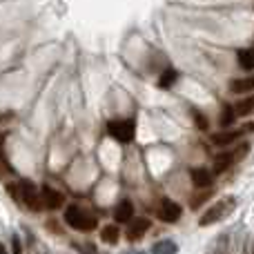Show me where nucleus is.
I'll return each instance as SVG.
<instances>
[{
    "label": "nucleus",
    "mask_w": 254,
    "mask_h": 254,
    "mask_svg": "<svg viewBox=\"0 0 254 254\" xmlns=\"http://www.w3.org/2000/svg\"><path fill=\"white\" fill-rule=\"evenodd\" d=\"M9 194L20 203L22 207L31 212H38L43 207V201H40V190L36 188L31 181H18V183L9 185Z\"/></svg>",
    "instance_id": "f257e3e1"
},
{
    "label": "nucleus",
    "mask_w": 254,
    "mask_h": 254,
    "mask_svg": "<svg viewBox=\"0 0 254 254\" xmlns=\"http://www.w3.org/2000/svg\"><path fill=\"white\" fill-rule=\"evenodd\" d=\"M65 223L78 232H92L98 228V216L92 210L80 205H69L65 210Z\"/></svg>",
    "instance_id": "f03ea898"
},
{
    "label": "nucleus",
    "mask_w": 254,
    "mask_h": 254,
    "mask_svg": "<svg viewBox=\"0 0 254 254\" xmlns=\"http://www.w3.org/2000/svg\"><path fill=\"white\" fill-rule=\"evenodd\" d=\"M107 131L119 143H131L136 134V123L131 119H114L107 123Z\"/></svg>",
    "instance_id": "7ed1b4c3"
},
{
    "label": "nucleus",
    "mask_w": 254,
    "mask_h": 254,
    "mask_svg": "<svg viewBox=\"0 0 254 254\" xmlns=\"http://www.w3.org/2000/svg\"><path fill=\"white\" fill-rule=\"evenodd\" d=\"M248 149H250V145H248V143H241V145H237L234 149H225V152H221L219 156L214 158V174H221V172L230 170L234 163L241 161V158L246 156Z\"/></svg>",
    "instance_id": "20e7f679"
},
{
    "label": "nucleus",
    "mask_w": 254,
    "mask_h": 254,
    "mask_svg": "<svg viewBox=\"0 0 254 254\" xmlns=\"http://www.w3.org/2000/svg\"><path fill=\"white\" fill-rule=\"evenodd\" d=\"M234 205H237V201H234L232 196L230 198H221L219 203H214V205H210L205 210V214L198 219V223L205 228V225H212V223H216V221H221L225 214H230V212L234 210Z\"/></svg>",
    "instance_id": "39448f33"
},
{
    "label": "nucleus",
    "mask_w": 254,
    "mask_h": 254,
    "mask_svg": "<svg viewBox=\"0 0 254 254\" xmlns=\"http://www.w3.org/2000/svg\"><path fill=\"white\" fill-rule=\"evenodd\" d=\"M183 210H181L179 203H174L172 198H163L161 205H158V219L165 221V223H176L181 219Z\"/></svg>",
    "instance_id": "423d86ee"
},
{
    "label": "nucleus",
    "mask_w": 254,
    "mask_h": 254,
    "mask_svg": "<svg viewBox=\"0 0 254 254\" xmlns=\"http://www.w3.org/2000/svg\"><path fill=\"white\" fill-rule=\"evenodd\" d=\"M248 129H254V123L252 125H246V127H241V129H223V131H219V134H212L210 136V140L214 145H221V147H228V145H232L237 138H241L243 134H246Z\"/></svg>",
    "instance_id": "0eeeda50"
},
{
    "label": "nucleus",
    "mask_w": 254,
    "mask_h": 254,
    "mask_svg": "<svg viewBox=\"0 0 254 254\" xmlns=\"http://www.w3.org/2000/svg\"><path fill=\"white\" fill-rule=\"evenodd\" d=\"M40 201H43V207H47V210H61V205L65 203V196L58 190L43 185L40 188Z\"/></svg>",
    "instance_id": "6e6552de"
},
{
    "label": "nucleus",
    "mask_w": 254,
    "mask_h": 254,
    "mask_svg": "<svg viewBox=\"0 0 254 254\" xmlns=\"http://www.w3.org/2000/svg\"><path fill=\"white\" fill-rule=\"evenodd\" d=\"M149 230V221L147 219H131L129 221V228H127V239L131 243L140 241L145 237V232Z\"/></svg>",
    "instance_id": "1a4fd4ad"
},
{
    "label": "nucleus",
    "mask_w": 254,
    "mask_h": 254,
    "mask_svg": "<svg viewBox=\"0 0 254 254\" xmlns=\"http://www.w3.org/2000/svg\"><path fill=\"white\" fill-rule=\"evenodd\" d=\"M190 179H192V183L196 185V188L205 190L212 185V181H214V174H212L210 170H205V167H194L192 172H190Z\"/></svg>",
    "instance_id": "9d476101"
},
{
    "label": "nucleus",
    "mask_w": 254,
    "mask_h": 254,
    "mask_svg": "<svg viewBox=\"0 0 254 254\" xmlns=\"http://www.w3.org/2000/svg\"><path fill=\"white\" fill-rule=\"evenodd\" d=\"M131 216H134V205H131V201L123 198V201H121L119 205L114 207V219H116V223H129Z\"/></svg>",
    "instance_id": "9b49d317"
},
{
    "label": "nucleus",
    "mask_w": 254,
    "mask_h": 254,
    "mask_svg": "<svg viewBox=\"0 0 254 254\" xmlns=\"http://www.w3.org/2000/svg\"><path fill=\"white\" fill-rule=\"evenodd\" d=\"M237 61H239V67H241V69H246V71L254 69V47L239 49Z\"/></svg>",
    "instance_id": "f8f14e48"
},
{
    "label": "nucleus",
    "mask_w": 254,
    "mask_h": 254,
    "mask_svg": "<svg viewBox=\"0 0 254 254\" xmlns=\"http://www.w3.org/2000/svg\"><path fill=\"white\" fill-rule=\"evenodd\" d=\"M230 89H232L234 94H248V92H252V89H254V76H248V78H237V80H232Z\"/></svg>",
    "instance_id": "ddd939ff"
},
{
    "label": "nucleus",
    "mask_w": 254,
    "mask_h": 254,
    "mask_svg": "<svg viewBox=\"0 0 254 254\" xmlns=\"http://www.w3.org/2000/svg\"><path fill=\"white\" fill-rule=\"evenodd\" d=\"M234 112L237 116H252L254 114V96H246L234 105Z\"/></svg>",
    "instance_id": "4468645a"
},
{
    "label": "nucleus",
    "mask_w": 254,
    "mask_h": 254,
    "mask_svg": "<svg viewBox=\"0 0 254 254\" xmlns=\"http://www.w3.org/2000/svg\"><path fill=\"white\" fill-rule=\"evenodd\" d=\"M176 76H179V71H176L174 67H167V69L161 74V78H158V87H161V89H170L172 85L176 83Z\"/></svg>",
    "instance_id": "2eb2a0df"
},
{
    "label": "nucleus",
    "mask_w": 254,
    "mask_h": 254,
    "mask_svg": "<svg viewBox=\"0 0 254 254\" xmlns=\"http://www.w3.org/2000/svg\"><path fill=\"white\" fill-rule=\"evenodd\" d=\"M234 119H237V112H234V107H232V105H223V110H221V119H219L221 127H223V129L232 127Z\"/></svg>",
    "instance_id": "dca6fc26"
},
{
    "label": "nucleus",
    "mask_w": 254,
    "mask_h": 254,
    "mask_svg": "<svg viewBox=\"0 0 254 254\" xmlns=\"http://www.w3.org/2000/svg\"><path fill=\"white\" fill-rule=\"evenodd\" d=\"M119 237H121V230L116 228L114 223H112V225H105V228L101 230V239H103L105 243H116V241H119Z\"/></svg>",
    "instance_id": "f3484780"
},
{
    "label": "nucleus",
    "mask_w": 254,
    "mask_h": 254,
    "mask_svg": "<svg viewBox=\"0 0 254 254\" xmlns=\"http://www.w3.org/2000/svg\"><path fill=\"white\" fill-rule=\"evenodd\" d=\"M176 252H179V248H176L174 241H158L152 248V254H176Z\"/></svg>",
    "instance_id": "a211bd4d"
},
{
    "label": "nucleus",
    "mask_w": 254,
    "mask_h": 254,
    "mask_svg": "<svg viewBox=\"0 0 254 254\" xmlns=\"http://www.w3.org/2000/svg\"><path fill=\"white\" fill-rule=\"evenodd\" d=\"M4 136L0 134V176H4V174H13V170H11V165L7 163V158H4Z\"/></svg>",
    "instance_id": "6ab92c4d"
},
{
    "label": "nucleus",
    "mask_w": 254,
    "mask_h": 254,
    "mask_svg": "<svg viewBox=\"0 0 254 254\" xmlns=\"http://www.w3.org/2000/svg\"><path fill=\"white\" fill-rule=\"evenodd\" d=\"M192 116H194V121H196L198 129H207V119L201 114V112H198V110H192Z\"/></svg>",
    "instance_id": "aec40b11"
},
{
    "label": "nucleus",
    "mask_w": 254,
    "mask_h": 254,
    "mask_svg": "<svg viewBox=\"0 0 254 254\" xmlns=\"http://www.w3.org/2000/svg\"><path fill=\"white\" fill-rule=\"evenodd\" d=\"M210 194H212V192H203V194H198L196 198H192V201H190V205H192V210H196V207L201 205V203L205 201V198H210Z\"/></svg>",
    "instance_id": "412c9836"
},
{
    "label": "nucleus",
    "mask_w": 254,
    "mask_h": 254,
    "mask_svg": "<svg viewBox=\"0 0 254 254\" xmlns=\"http://www.w3.org/2000/svg\"><path fill=\"white\" fill-rule=\"evenodd\" d=\"M13 254H20V246H18V239H13Z\"/></svg>",
    "instance_id": "4be33fe9"
},
{
    "label": "nucleus",
    "mask_w": 254,
    "mask_h": 254,
    "mask_svg": "<svg viewBox=\"0 0 254 254\" xmlns=\"http://www.w3.org/2000/svg\"><path fill=\"white\" fill-rule=\"evenodd\" d=\"M127 254H143V252H127Z\"/></svg>",
    "instance_id": "5701e85b"
},
{
    "label": "nucleus",
    "mask_w": 254,
    "mask_h": 254,
    "mask_svg": "<svg viewBox=\"0 0 254 254\" xmlns=\"http://www.w3.org/2000/svg\"><path fill=\"white\" fill-rule=\"evenodd\" d=\"M252 254H254V250H252Z\"/></svg>",
    "instance_id": "b1692460"
}]
</instances>
